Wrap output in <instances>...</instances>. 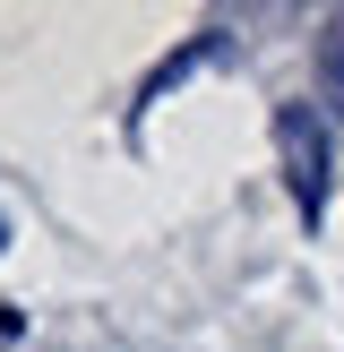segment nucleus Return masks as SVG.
<instances>
[{
    "instance_id": "7ed1b4c3",
    "label": "nucleus",
    "mask_w": 344,
    "mask_h": 352,
    "mask_svg": "<svg viewBox=\"0 0 344 352\" xmlns=\"http://www.w3.org/2000/svg\"><path fill=\"white\" fill-rule=\"evenodd\" d=\"M0 336H17V318H9V309H0Z\"/></svg>"
},
{
    "instance_id": "f257e3e1",
    "label": "nucleus",
    "mask_w": 344,
    "mask_h": 352,
    "mask_svg": "<svg viewBox=\"0 0 344 352\" xmlns=\"http://www.w3.org/2000/svg\"><path fill=\"white\" fill-rule=\"evenodd\" d=\"M275 146H284L292 206L319 215V198H327V138H319V120H310V103H284V112H275Z\"/></svg>"
},
{
    "instance_id": "f03ea898",
    "label": "nucleus",
    "mask_w": 344,
    "mask_h": 352,
    "mask_svg": "<svg viewBox=\"0 0 344 352\" xmlns=\"http://www.w3.org/2000/svg\"><path fill=\"white\" fill-rule=\"evenodd\" d=\"M319 69H327V103L344 112V17L327 26V43H319Z\"/></svg>"
},
{
    "instance_id": "20e7f679",
    "label": "nucleus",
    "mask_w": 344,
    "mask_h": 352,
    "mask_svg": "<svg viewBox=\"0 0 344 352\" xmlns=\"http://www.w3.org/2000/svg\"><path fill=\"white\" fill-rule=\"evenodd\" d=\"M0 250H9V223H0Z\"/></svg>"
}]
</instances>
